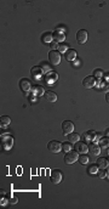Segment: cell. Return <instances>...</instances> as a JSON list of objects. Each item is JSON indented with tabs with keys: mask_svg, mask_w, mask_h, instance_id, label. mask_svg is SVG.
<instances>
[{
	"mask_svg": "<svg viewBox=\"0 0 109 209\" xmlns=\"http://www.w3.org/2000/svg\"><path fill=\"white\" fill-rule=\"evenodd\" d=\"M78 159H79L78 152L70 150L69 152L66 153V156H64V163H66V164H73V163H75Z\"/></svg>",
	"mask_w": 109,
	"mask_h": 209,
	"instance_id": "6da1fadb",
	"label": "cell"
},
{
	"mask_svg": "<svg viewBox=\"0 0 109 209\" xmlns=\"http://www.w3.org/2000/svg\"><path fill=\"white\" fill-rule=\"evenodd\" d=\"M49 60H50V62L51 65L53 66H57L61 63V52L57 51V50H52L49 52Z\"/></svg>",
	"mask_w": 109,
	"mask_h": 209,
	"instance_id": "7a4b0ae2",
	"label": "cell"
},
{
	"mask_svg": "<svg viewBox=\"0 0 109 209\" xmlns=\"http://www.w3.org/2000/svg\"><path fill=\"white\" fill-rule=\"evenodd\" d=\"M62 178H63V175H62V172L58 170V169H54L51 172L50 174V179H51V183L54 184V185H57L59 184L61 181H62Z\"/></svg>",
	"mask_w": 109,
	"mask_h": 209,
	"instance_id": "3957f363",
	"label": "cell"
},
{
	"mask_svg": "<svg viewBox=\"0 0 109 209\" xmlns=\"http://www.w3.org/2000/svg\"><path fill=\"white\" fill-rule=\"evenodd\" d=\"M47 148H49V151L52 153H58V152H61V150H62V144L58 142L56 140H52L47 144Z\"/></svg>",
	"mask_w": 109,
	"mask_h": 209,
	"instance_id": "277c9868",
	"label": "cell"
},
{
	"mask_svg": "<svg viewBox=\"0 0 109 209\" xmlns=\"http://www.w3.org/2000/svg\"><path fill=\"white\" fill-rule=\"evenodd\" d=\"M62 131L64 135H69V134H72L74 131V124L70 122V120H64V122L62 123Z\"/></svg>",
	"mask_w": 109,
	"mask_h": 209,
	"instance_id": "5b68a950",
	"label": "cell"
},
{
	"mask_svg": "<svg viewBox=\"0 0 109 209\" xmlns=\"http://www.w3.org/2000/svg\"><path fill=\"white\" fill-rule=\"evenodd\" d=\"M83 85H84V87H86V89L93 87L95 85H96V79H95L93 76H87V77H85L84 80H83Z\"/></svg>",
	"mask_w": 109,
	"mask_h": 209,
	"instance_id": "8992f818",
	"label": "cell"
},
{
	"mask_svg": "<svg viewBox=\"0 0 109 209\" xmlns=\"http://www.w3.org/2000/svg\"><path fill=\"white\" fill-rule=\"evenodd\" d=\"M87 40V32L85 29H80L77 33V42L79 44H85Z\"/></svg>",
	"mask_w": 109,
	"mask_h": 209,
	"instance_id": "52a82bcc",
	"label": "cell"
},
{
	"mask_svg": "<svg viewBox=\"0 0 109 209\" xmlns=\"http://www.w3.org/2000/svg\"><path fill=\"white\" fill-rule=\"evenodd\" d=\"M19 87H21L22 91L28 92L32 89V84L28 79H21V82H19Z\"/></svg>",
	"mask_w": 109,
	"mask_h": 209,
	"instance_id": "ba28073f",
	"label": "cell"
},
{
	"mask_svg": "<svg viewBox=\"0 0 109 209\" xmlns=\"http://www.w3.org/2000/svg\"><path fill=\"white\" fill-rule=\"evenodd\" d=\"M30 74L34 77V78H40L44 74V71L41 69V67H39V66H34L33 68L30 69Z\"/></svg>",
	"mask_w": 109,
	"mask_h": 209,
	"instance_id": "9c48e42d",
	"label": "cell"
},
{
	"mask_svg": "<svg viewBox=\"0 0 109 209\" xmlns=\"http://www.w3.org/2000/svg\"><path fill=\"white\" fill-rule=\"evenodd\" d=\"M52 37H53V39H54V42H56V43H61V42H63V40L66 39L64 33H63V32H61L59 29L54 31V33L52 34Z\"/></svg>",
	"mask_w": 109,
	"mask_h": 209,
	"instance_id": "30bf717a",
	"label": "cell"
},
{
	"mask_svg": "<svg viewBox=\"0 0 109 209\" xmlns=\"http://www.w3.org/2000/svg\"><path fill=\"white\" fill-rule=\"evenodd\" d=\"M75 151L78 153H86L88 151V146L84 142H80V144H75Z\"/></svg>",
	"mask_w": 109,
	"mask_h": 209,
	"instance_id": "8fae6325",
	"label": "cell"
},
{
	"mask_svg": "<svg viewBox=\"0 0 109 209\" xmlns=\"http://www.w3.org/2000/svg\"><path fill=\"white\" fill-rule=\"evenodd\" d=\"M88 150H90V153L93 154V156H98V154L101 153V147H99V145H97V144L90 145Z\"/></svg>",
	"mask_w": 109,
	"mask_h": 209,
	"instance_id": "7c38bea8",
	"label": "cell"
},
{
	"mask_svg": "<svg viewBox=\"0 0 109 209\" xmlns=\"http://www.w3.org/2000/svg\"><path fill=\"white\" fill-rule=\"evenodd\" d=\"M75 58H77V51L75 50L70 49V50H68L66 52V60L67 61H74Z\"/></svg>",
	"mask_w": 109,
	"mask_h": 209,
	"instance_id": "4fadbf2b",
	"label": "cell"
},
{
	"mask_svg": "<svg viewBox=\"0 0 109 209\" xmlns=\"http://www.w3.org/2000/svg\"><path fill=\"white\" fill-rule=\"evenodd\" d=\"M45 99L49 101V102H56L57 101V95L53 91H47V92H45Z\"/></svg>",
	"mask_w": 109,
	"mask_h": 209,
	"instance_id": "5bb4252c",
	"label": "cell"
},
{
	"mask_svg": "<svg viewBox=\"0 0 109 209\" xmlns=\"http://www.w3.org/2000/svg\"><path fill=\"white\" fill-rule=\"evenodd\" d=\"M68 141H69L70 144H77V142L80 141V135L77 134V133H72V134L68 135Z\"/></svg>",
	"mask_w": 109,
	"mask_h": 209,
	"instance_id": "9a60e30c",
	"label": "cell"
},
{
	"mask_svg": "<svg viewBox=\"0 0 109 209\" xmlns=\"http://www.w3.org/2000/svg\"><path fill=\"white\" fill-rule=\"evenodd\" d=\"M97 165L99 167V169H104V168H107L109 165V162L107 158H103V157H101L97 159Z\"/></svg>",
	"mask_w": 109,
	"mask_h": 209,
	"instance_id": "2e32d148",
	"label": "cell"
},
{
	"mask_svg": "<svg viewBox=\"0 0 109 209\" xmlns=\"http://www.w3.org/2000/svg\"><path fill=\"white\" fill-rule=\"evenodd\" d=\"M85 137L87 139V140H92V141H95L97 139V134L95 133V131H92V130H90V131H87L86 134H85Z\"/></svg>",
	"mask_w": 109,
	"mask_h": 209,
	"instance_id": "e0dca14e",
	"label": "cell"
},
{
	"mask_svg": "<svg viewBox=\"0 0 109 209\" xmlns=\"http://www.w3.org/2000/svg\"><path fill=\"white\" fill-rule=\"evenodd\" d=\"M0 123H1V126H8L11 123V119L8 116H3L1 118H0Z\"/></svg>",
	"mask_w": 109,
	"mask_h": 209,
	"instance_id": "ac0fdd59",
	"label": "cell"
},
{
	"mask_svg": "<svg viewBox=\"0 0 109 209\" xmlns=\"http://www.w3.org/2000/svg\"><path fill=\"white\" fill-rule=\"evenodd\" d=\"M87 173L91 174V175H95L98 173V165H90L87 168Z\"/></svg>",
	"mask_w": 109,
	"mask_h": 209,
	"instance_id": "d6986e66",
	"label": "cell"
},
{
	"mask_svg": "<svg viewBox=\"0 0 109 209\" xmlns=\"http://www.w3.org/2000/svg\"><path fill=\"white\" fill-rule=\"evenodd\" d=\"M57 79V74L56 73H49V76L46 77V82L47 83H53Z\"/></svg>",
	"mask_w": 109,
	"mask_h": 209,
	"instance_id": "ffe728a7",
	"label": "cell"
},
{
	"mask_svg": "<svg viewBox=\"0 0 109 209\" xmlns=\"http://www.w3.org/2000/svg\"><path fill=\"white\" fill-rule=\"evenodd\" d=\"M81 164H87L88 163V160H90V158H88L86 154H81V156H79V159H78Z\"/></svg>",
	"mask_w": 109,
	"mask_h": 209,
	"instance_id": "44dd1931",
	"label": "cell"
},
{
	"mask_svg": "<svg viewBox=\"0 0 109 209\" xmlns=\"http://www.w3.org/2000/svg\"><path fill=\"white\" fill-rule=\"evenodd\" d=\"M52 39H53V37H52L51 33H45L44 38H43V42H45V43H51Z\"/></svg>",
	"mask_w": 109,
	"mask_h": 209,
	"instance_id": "7402d4cb",
	"label": "cell"
},
{
	"mask_svg": "<svg viewBox=\"0 0 109 209\" xmlns=\"http://www.w3.org/2000/svg\"><path fill=\"white\" fill-rule=\"evenodd\" d=\"M92 76H93L95 78H102V77H103V71H102V69H99V68L95 69V71H93V74H92Z\"/></svg>",
	"mask_w": 109,
	"mask_h": 209,
	"instance_id": "603a6c76",
	"label": "cell"
},
{
	"mask_svg": "<svg viewBox=\"0 0 109 209\" xmlns=\"http://www.w3.org/2000/svg\"><path fill=\"white\" fill-rule=\"evenodd\" d=\"M32 90L34 91V95H41L44 92L43 87H40V86H34V87H32Z\"/></svg>",
	"mask_w": 109,
	"mask_h": 209,
	"instance_id": "cb8c5ba5",
	"label": "cell"
},
{
	"mask_svg": "<svg viewBox=\"0 0 109 209\" xmlns=\"http://www.w3.org/2000/svg\"><path fill=\"white\" fill-rule=\"evenodd\" d=\"M58 51H59V52H67V51H68V45H67V44H61V45H58Z\"/></svg>",
	"mask_w": 109,
	"mask_h": 209,
	"instance_id": "d4e9b609",
	"label": "cell"
},
{
	"mask_svg": "<svg viewBox=\"0 0 109 209\" xmlns=\"http://www.w3.org/2000/svg\"><path fill=\"white\" fill-rule=\"evenodd\" d=\"M41 69L44 71V73H49V72L51 71V67L47 65V63L44 62V63H41Z\"/></svg>",
	"mask_w": 109,
	"mask_h": 209,
	"instance_id": "484cf974",
	"label": "cell"
},
{
	"mask_svg": "<svg viewBox=\"0 0 109 209\" xmlns=\"http://www.w3.org/2000/svg\"><path fill=\"white\" fill-rule=\"evenodd\" d=\"M62 150H63L64 152H69V151H70V145L68 144V142L62 144Z\"/></svg>",
	"mask_w": 109,
	"mask_h": 209,
	"instance_id": "4316f807",
	"label": "cell"
},
{
	"mask_svg": "<svg viewBox=\"0 0 109 209\" xmlns=\"http://www.w3.org/2000/svg\"><path fill=\"white\" fill-rule=\"evenodd\" d=\"M17 201H18V198H17V197L12 196V197L10 198V202H9V203H11V204H16V203H17Z\"/></svg>",
	"mask_w": 109,
	"mask_h": 209,
	"instance_id": "83f0119b",
	"label": "cell"
},
{
	"mask_svg": "<svg viewBox=\"0 0 109 209\" xmlns=\"http://www.w3.org/2000/svg\"><path fill=\"white\" fill-rule=\"evenodd\" d=\"M108 141H109V139H108V136H107V137H104L103 140L101 141V145H102V146H107V145H108Z\"/></svg>",
	"mask_w": 109,
	"mask_h": 209,
	"instance_id": "f1b7e54d",
	"label": "cell"
},
{
	"mask_svg": "<svg viewBox=\"0 0 109 209\" xmlns=\"http://www.w3.org/2000/svg\"><path fill=\"white\" fill-rule=\"evenodd\" d=\"M97 175H98V176H99V178H104V176H106V173L101 170L99 173H97Z\"/></svg>",
	"mask_w": 109,
	"mask_h": 209,
	"instance_id": "f546056e",
	"label": "cell"
},
{
	"mask_svg": "<svg viewBox=\"0 0 109 209\" xmlns=\"http://www.w3.org/2000/svg\"><path fill=\"white\" fill-rule=\"evenodd\" d=\"M106 101H107V103L109 105V91L106 92Z\"/></svg>",
	"mask_w": 109,
	"mask_h": 209,
	"instance_id": "4dcf8cb0",
	"label": "cell"
},
{
	"mask_svg": "<svg viewBox=\"0 0 109 209\" xmlns=\"http://www.w3.org/2000/svg\"><path fill=\"white\" fill-rule=\"evenodd\" d=\"M51 48H52V49H56V48H58V45L56 44V42H54V43H51Z\"/></svg>",
	"mask_w": 109,
	"mask_h": 209,
	"instance_id": "1f68e13d",
	"label": "cell"
},
{
	"mask_svg": "<svg viewBox=\"0 0 109 209\" xmlns=\"http://www.w3.org/2000/svg\"><path fill=\"white\" fill-rule=\"evenodd\" d=\"M106 134H107V136L109 137V129H107V131H106Z\"/></svg>",
	"mask_w": 109,
	"mask_h": 209,
	"instance_id": "d6a6232c",
	"label": "cell"
},
{
	"mask_svg": "<svg viewBox=\"0 0 109 209\" xmlns=\"http://www.w3.org/2000/svg\"><path fill=\"white\" fill-rule=\"evenodd\" d=\"M108 153H109V150H108Z\"/></svg>",
	"mask_w": 109,
	"mask_h": 209,
	"instance_id": "836d02e7",
	"label": "cell"
}]
</instances>
